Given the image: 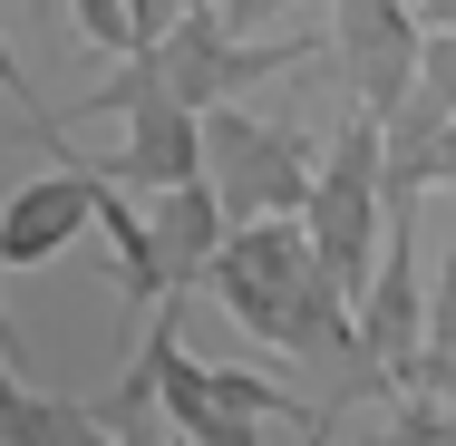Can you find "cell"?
Wrapping results in <instances>:
<instances>
[{
    "label": "cell",
    "mask_w": 456,
    "mask_h": 446,
    "mask_svg": "<svg viewBox=\"0 0 456 446\" xmlns=\"http://www.w3.org/2000/svg\"><path fill=\"white\" fill-rule=\"evenodd\" d=\"M418 29H428V39H456V0H428V10H418Z\"/></svg>",
    "instance_id": "14"
},
{
    "label": "cell",
    "mask_w": 456,
    "mask_h": 446,
    "mask_svg": "<svg viewBox=\"0 0 456 446\" xmlns=\"http://www.w3.org/2000/svg\"><path fill=\"white\" fill-rule=\"evenodd\" d=\"M69 20L88 29L97 49H117V59H136V10H126V0H69Z\"/></svg>",
    "instance_id": "9"
},
{
    "label": "cell",
    "mask_w": 456,
    "mask_h": 446,
    "mask_svg": "<svg viewBox=\"0 0 456 446\" xmlns=\"http://www.w3.org/2000/svg\"><path fill=\"white\" fill-rule=\"evenodd\" d=\"M204 398L224 408V418H243V427H263V418H311L291 388H273V378H253V369H204ZM321 427V418H311Z\"/></svg>",
    "instance_id": "8"
},
{
    "label": "cell",
    "mask_w": 456,
    "mask_h": 446,
    "mask_svg": "<svg viewBox=\"0 0 456 446\" xmlns=\"http://www.w3.org/2000/svg\"><path fill=\"white\" fill-rule=\"evenodd\" d=\"M281 10H301V0H224L214 20H224L233 39H253V29H263V20H281Z\"/></svg>",
    "instance_id": "11"
},
{
    "label": "cell",
    "mask_w": 456,
    "mask_h": 446,
    "mask_svg": "<svg viewBox=\"0 0 456 446\" xmlns=\"http://www.w3.org/2000/svg\"><path fill=\"white\" fill-rule=\"evenodd\" d=\"M97 233H107V253H117V281L136 291V311H166V263H156V233H146V214L107 184V204H97Z\"/></svg>",
    "instance_id": "7"
},
{
    "label": "cell",
    "mask_w": 456,
    "mask_h": 446,
    "mask_svg": "<svg viewBox=\"0 0 456 446\" xmlns=\"http://www.w3.org/2000/svg\"><path fill=\"white\" fill-rule=\"evenodd\" d=\"M408 10H428V0H408Z\"/></svg>",
    "instance_id": "15"
},
{
    "label": "cell",
    "mask_w": 456,
    "mask_h": 446,
    "mask_svg": "<svg viewBox=\"0 0 456 446\" xmlns=\"http://www.w3.org/2000/svg\"><path fill=\"white\" fill-rule=\"evenodd\" d=\"M388 446H456V408H428V398H408V408L388 418Z\"/></svg>",
    "instance_id": "10"
},
{
    "label": "cell",
    "mask_w": 456,
    "mask_h": 446,
    "mask_svg": "<svg viewBox=\"0 0 456 446\" xmlns=\"http://www.w3.org/2000/svg\"><path fill=\"white\" fill-rule=\"evenodd\" d=\"M0 359H10V369H20L29 388H39V359H29V340H20V320H10V301H0Z\"/></svg>",
    "instance_id": "13"
},
{
    "label": "cell",
    "mask_w": 456,
    "mask_h": 446,
    "mask_svg": "<svg viewBox=\"0 0 456 446\" xmlns=\"http://www.w3.org/2000/svg\"><path fill=\"white\" fill-rule=\"evenodd\" d=\"M204 184H214L224 223H301L311 214V184H321V146L291 117L214 107L204 117Z\"/></svg>",
    "instance_id": "2"
},
{
    "label": "cell",
    "mask_w": 456,
    "mask_h": 446,
    "mask_svg": "<svg viewBox=\"0 0 456 446\" xmlns=\"http://www.w3.org/2000/svg\"><path fill=\"white\" fill-rule=\"evenodd\" d=\"M321 29H330V59L350 78V107H369L379 126L418 97V69H428V29L408 0H321Z\"/></svg>",
    "instance_id": "3"
},
{
    "label": "cell",
    "mask_w": 456,
    "mask_h": 446,
    "mask_svg": "<svg viewBox=\"0 0 456 446\" xmlns=\"http://www.w3.org/2000/svg\"><path fill=\"white\" fill-rule=\"evenodd\" d=\"M146 233H156V263H166V301H184L204 272H214V253H224V204H214V184H184V194H156L146 204Z\"/></svg>",
    "instance_id": "6"
},
{
    "label": "cell",
    "mask_w": 456,
    "mask_h": 446,
    "mask_svg": "<svg viewBox=\"0 0 456 446\" xmlns=\"http://www.w3.org/2000/svg\"><path fill=\"white\" fill-rule=\"evenodd\" d=\"M126 10H136V49H156V39L184 20V0H126Z\"/></svg>",
    "instance_id": "12"
},
{
    "label": "cell",
    "mask_w": 456,
    "mask_h": 446,
    "mask_svg": "<svg viewBox=\"0 0 456 446\" xmlns=\"http://www.w3.org/2000/svg\"><path fill=\"white\" fill-rule=\"evenodd\" d=\"M126 136H117V156H107V184L117 194H184V184H204V117L175 107V97H136L126 117H117Z\"/></svg>",
    "instance_id": "4"
},
{
    "label": "cell",
    "mask_w": 456,
    "mask_h": 446,
    "mask_svg": "<svg viewBox=\"0 0 456 446\" xmlns=\"http://www.w3.org/2000/svg\"><path fill=\"white\" fill-rule=\"evenodd\" d=\"M97 204H107V175H97V166H49V175H29L10 204H0V272H29V263H49L69 233H97Z\"/></svg>",
    "instance_id": "5"
},
{
    "label": "cell",
    "mask_w": 456,
    "mask_h": 446,
    "mask_svg": "<svg viewBox=\"0 0 456 446\" xmlns=\"http://www.w3.org/2000/svg\"><path fill=\"white\" fill-rule=\"evenodd\" d=\"M321 272L350 291V311L379 281V243H388V126L369 107H340V126L321 136V184H311V214H301Z\"/></svg>",
    "instance_id": "1"
}]
</instances>
